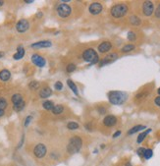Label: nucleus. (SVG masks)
<instances>
[{"mask_svg": "<svg viewBox=\"0 0 160 166\" xmlns=\"http://www.w3.org/2000/svg\"><path fill=\"white\" fill-rule=\"evenodd\" d=\"M30 29V23L26 19H22L16 24V30L18 33H26Z\"/></svg>", "mask_w": 160, "mask_h": 166, "instance_id": "1a4fd4ad", "label": "nucleus"}, {"mask_svg": "<svg viewBox=\"0 0 160 166\" xmlns=\"http://www.w3.org/2000/svg\"><path fill=\"white\" fill-rule=\"evenodd\" d=\"M56 11H57V14H58L61 18H67V17L71 15L72 9H71V7L69 6L68 4L61 3L56 7Z\"/></svg>", "mask_w": 160, "mask_h": 166, "instance_id": "39448f33", "label": "nucleus"}, {"mask_svg": "<svg viewBox=\"0 0 160 166\" xmlns=\"http://www.w3.org/2000/svg\"><path fill=\"white\" fill-rule=\"evenodd\" d=\"M129 21H130L131 25H133V26H140V24H142V20H140V18L138 16H136V15L131 16L130 19H129Z\"/></svg>", "mask_w": 160, "mask_h": 166, "instance_id": "412c9836", "label": "nucleus"}, {"mask_svg": "<svg viewBox=\"0 0 160 166\" xmlns=\"http://www.w3.org/2000/svg\"><path fill=\"white\" fill-rule=\"evenodd\" d=\"M157 93H158V95H159V97H160V88H158V90H157Z\"/></svg>", "mask_w": 160, "mask_h": 166, "instance_id": "de8ad7c7", "label": "nucleus"}, {"mask_svg": "<svg viewBox=\"0 0 160 166\" xmlns=\"http://www.w3.org/2000/svg\"><path fill=\"white\" fill-rule=\"evenodd\" d=\"M25 55V49L22 45H19L18 48H17V52L13 55V58L15 60H19V59H22Z\"/></svg>", "mask_w": 160, "mask_h": 166, "instance_id": "a211bd4d", "label": "nucleus"}, {"mask_svg": "<svg viewBox=\"0 0 160 166\" xmlns=\"http://www.w3.org/2000/svg\"><path fill=\"white\" fill-rule=\"evenodd\" d=\"M144 151H145V148H140L137 151V153H138V156H140V157H144Z\"/></svg>", "mask_w": 160, "mask_h": 166, "instance_id": "c9c22d12", "label": "nucleus"}, {"mask_svg": "<svg viewBox=\"0 0 160 166\" xmlns=\"http://www.w3.org/2000/svg\"><path fill=\"white\" fill-rule=\"evenodd\" d=\"M128 95L123 91L112 90L108 93V99L111 104L114 105H121L127 100Z\"/></svg>", "mask_w": 160, "mask_h": 166, "instance_id": "f257e3e1", "label": "nucleus"}, {"mask_svg": "<svg viewBox=\"0 0 160 166\" xmlns=\"http://www.w3.org/2000/svg\"><path fill=\"white\" fill-rule=\"evenodd\" d=\"M4 56V52H2V51H0V58H2V57Z\"/></svg>", "mask_w": 160, "mask_h": 166, "instance_id": "c03bdc74", "label": "nucleus"}, {"mask_svg": "<svg viewBox=\"0 0 160 166\" xmlns=\"http://www.w3.org/2000/svg\"><path fill=\"white\" fill-rule=\"evenodd\" d=\"M33 0H26L25 1V3H27V4H31V3H33Z\"/></svg>", "mask_w": 160, "mask_h": 166, "instance_id": "79ce46f5", "label": "nucleus"}, {"mask_svg": "<svg viewBox=\"0 0 160 166\" xmlns=\"http://www.w3.org/2000/svg\"><path fill=\"white\" fill-rule=\"evenodd\" d=\"M102 9H103V6H102L101 3L99 2H94L92 3L88 7V11H89L90 14L92 15H98V14L101 13Z\"/></svg>", "mask_w": 160, "mask_h": 166, "instance_id": "9d476101", "label": "nucleus"}, {"mask_svg": "<svg viewBox=\"0 0 160 166\" xmlns=\"http://www.w3.org/2000/svg\"><path fill=\"white\" fill-rule=\"evenodd\" d=\"M54 88H55L56 90H61L63 88V84L61 82H56L55 85H54Z\"/></svg>", "mask_w": 160, "mask_h": 166, "instance_id": "f704fd0d", "label": "nucleus"}, {"mask_svg": "<svg viewBox=\"0 0 160 166\" xmlns=\"http://www.w3.org/2000/svg\"><path fill=\"white\" fill-rule=\"evenodd\" d=\"M32 62L35 65V66L40 67V68L44 67L45 63H46V61H45V59L43 58V57L40 56V55H39V54H33V56H32Z\"/></svg>", "mask_w": 160, "mask_h": 166, "instance_id": "f8f14e48", "label": "nucleus"}, {"mask_svg": "<svg viewBox=\"0 0 160 166\" xmlns=\"http://www.w3.org/2000/svg\"><path fill=\"white\" fill-rule=\"evenodd\" d=\"M42 106L45 110H52L54 107V103L52 101H50V100H46V101H44L42 103Z\"/></svg>", "mask_w": 160, "mask_h": 166, "instance_id": "bb28decb", "label": "nucleus"}, {"mask_svg": "<svg viewBox=\"0 0 160 166\" xmlns=\"http://www.w3.org/2000/svg\"><path fill=\"white\" fill-rule=\"evenodd\" d=\"M67 85H68L69 88H71V90H73V93H75L76 95H79V90H78V88H77V86H76V84L74 83V82L72 80H67Z\"/></svg>", "mask_w": 160, "mask_h": 166, "instance_id": "5701e85b", "label": "nucleus"}, {"mask_svg": "<svg viewBox=\"0 0 160 166\" xmlns=\"http://www.w3.org/2000/svg\"><path fill=\"white\" fill-rule=\"evenodd\" d=\"M52 45V42H49V40H41V42H37L35 43H33L31 45L32 48H47V47H50Z\"/></svg>", "mask_w": 160, "mask_h": 166, "instance_id": "ddd939ff", "label": "nucleus"}, {"mask_svg": "<svg viewBox=\"0 0 160 166\" xmlns=\"http://www.w3.org/2000/svg\"><path fill=\"white\" fill-rule=\"evenodd\" d=\"M136 48V46L133 44V43H129V44H125L123 47H122L121 51L124 52V53H127V52H130V51H133L134 49Z\"/></svg>", "mask_w": 160, "mask_h": 166, "instance_id": "b1692460", "label": "nucleus"}, {"mask_svg": "<svg viewBox=\"0 0 160 166\" xmlns=\"http://www.w3.org/2000/svg\"><path fill=\"white\" fill-rule=\"evenodd\" d=\"M154 12V4L152 1H144L142 3V13L144 16L149 17Z\"/></svg>", "mask_w": 160, "mask_h": 166, "instance_id": "0eeeda50", "label": "nucleus"}, {"mask_svg": "<svg viewBox=\"0 0 160 166\" xmlns=\"http://www.w3.org/2000/svg\"><path fill=\"white\" fill-rule=\"evenodd\" d=\"M11 78V73L9 70L7 69H3L0 71V80L3 82H7L8 80H10Z\"/></svg>", "mask_w": 160, "mask_h": 166, "instance_id": "f3484780", "label": "nucleus"}, {"mask_svg": "<svg viewBox=\"0 0 160 166\" xmlns=\"http://www.w3.org/2000/svg\"><path fill=\"white\" fill-rule=\"evenodd\" d=\"M25 106H26V102H25V100H24V101L18 103V104L13 105V108H14V110H15V111L20 112V111H22L24 108H25Z\"/></svg>", "mask_w": 160, "mask_h": 166, "instance_id": "a878e982", "label": "nucleus"}, {"mask_svg": "<svg viewBox=\"0 0 160 166\" xmlns=\"http://www.w3.org/2000/svg\"><path fill=\"white\" fill-rule=\"evenodd\" d=\"M127 13H128V6L126 5L125 3L115 4V5L112 6V8L110 10L111 16L116 19H119V18H122V17L126 16Z\"/></svg>", "mask_w": 160, "mask_h": 166, "instance_id": "7ed1b4c3", "label": "nucleus"}, {"mask_svg": "<svg viewBox=\"0 0 160 166\" xmlns=\"http://www.w3.org/2000/svg\"><path fill=\"white\" fill-rule=\"evenodd\" d=\"M154 102H155V104H156L157 106L160 107V97H155V98H154Z\"/></svg>", "mask_w": 160, "mask_h": 166, "instance_id": "4c0bfd02", "label": "nucleus"}, {"mask_svg": "<svg viewBox=\"0 0 160 166\" xmlns=\"http://www.w3.org/2000/svg\"><path fill=\"white\" fill-rule=\"evenodd\" d=\"M98 112H99V114H105V112H106V108H104V107L98 108Z\"/></svg>", "mask_w": 160, "mask_h": 166, "instance_id": "58836bf2", "label": "nucleus"}, {"mask_svg": "<svg viewBox=\"0 0 160 166\" xmlns=\"http://www.w3.org/2000/svg\"><path fill=\"white\" fill-rule=\"evenodd\" d=\"M117 122H118V119L114 115H107L103 119V125L106 127H114Z\"/></svg>", "mask_w": 160, "mask_h": 166, "instance_id": "9b49d317", "label": "nucleus"}, {"mask_svg": "<svg viewBox=\"0 0 160 166\" xmlns=\"http://www.w3.org/2000/svg\"><path fill=\"white\" fill-rule=\"evenodd\" d=\"M150 132H151V129H147L146 131H144V132H142L140 135H138V139H137V143L138 144H140V143H142L144 142V139H145V137L148 135Z\"/></svg>", "mask_w": 160, "mask_h": 166, "instance_id": "4be33fe9", "label": "nucleus"}, {"mask_svg": "<svg viewBox=\"0 0 160 166\" xmlns=\"http://www.w3.org/2000/svg\"><path fill=\"white\" fill-rule=\"evenodd\" d=\"M127 37H128V39L130 40V42H135V40L137 39V35H136L134 32H129Z\"/></svg>", "mask_w": 160, "mask_h": 166, "instance_id": "2f4dec72", "label": "nucleus"}, {"mask_svg": "<svg viewBox=\"0 0 160 166\" xmlns=\"http://www.w3.org/2000/svg\"><path fill=\"white\" fill-rule=\"evenodd\" d=\"M3 4H4V1H0V7L3 6Z\"/></svg>", "mask_w": 160, "mask_h": 166, "instance_id": "a18cd8bd", "label": "nucleus"}, {"mask_svg": "<svg viewBox=\"0 0 160 166\" xmlns=\"http://www.w3.org/2000/svg\"><path fill=\"white\" fill-rule=\"evenodd\" d=\"M152 155H153V151H152V150H150V148H145V151L144 153V157L145 158V159H149V158L152 157Z\"/></svg>", "mask_w": 160, "mask_h": 166, "instance_id": "c85d7f7f", "label": "nucleus"}, {"mask_svg": "<svg viewBox=\"0 0 160 166\" xmlns=\"http://www.w3.org/2000/svg\"><path fill=\"white\" fill-rule=\"evenodd\" d=\"M67 128L69 130H76L79 128V124L77 122H70V123H68V125H67Z\"/></svg>", "mask_w": 160, "mask_h": 166, "instance_id": "c756f323", "label": "nucleus"}, {"mask_svg": "<svg viewBox=\"0 0 160 166\" xmlns=\"http://www.w3.org/2000/svg\"><path fill=\"white\" fill-rule=\"evenodd\" d=\"M83 58L85 61L88 62L90 64H96L99 62V57L98 54L96 53L94 49L92 48H87L83 51Z\"/></svg>", "mask_w": 160, "mask_h": 166, "instance_id": "20e7f679", "label": "nucleus"}, {"mask_svg": "<svg viewBox=\"0 0 160 166\" xmlns=\"http://www.w3.org/2000/svg\"><path fill=\"white\" fill-rule=\"evenodd\" d=\"M63 110H64L63 105L58 104V105H54L53 109H52V112H53V114L58 115V114H61V113L63 112Z\"/></svg>", "mask_w": 160, "mask_h": 166, "instance_id": "393cba45", "label": "nucleus"}, {"mask_svg": "<svg viewBox=\"0 0 160 166\" xmlns=\"http://www.w3.org/2000/svg\"><path fill=\"white\" fill-rule=\"evenodd\" d=\"M154 15L157 19H160V3L158 4L156 10H155V12H154Z\"/></svg>", "mask_w": 160, "mask_h": 166, "instance_id": "e433bc0d", "label": "nucleus"}, {"mask_svg": "<svg viewBox=\"0 0 160 166\" xmlns=\"http://www.w3.org/2000/svg\"><path fill=\"white\" fill-rule=\"evenodd\" d=\"M32 120H33V116H32V115H28V116L26 118L25 122H24V125H25V127H28V125H30L31 122H32Z\"/></svg>", "mask_w": 160, "mask_h": 166, "instance_id": "72a5a7b5", "label": "nucleus"}, {"mask_svg": "<svg viewBox=\"0 0 160 166\" xmlns=\"http://www.w3.org/2000/svg\"><path fill=\"white\" fill-rule=\"evenodd\" d=\"M117 58H118V54H117L116 52H112V53L107 54L104 58H102L98 62V65H99V67H102V66H104V65L110 64L112 62L115 61Z\"/></svg>", "mask_w": 160, "mask_h": 166, "instance_id": "6e6552de", "label": "nucleus"}, {"mask_svg": "<svg viewBox=\"0 0 160 166\" xmlns=\"http://www.w3.org/2000/svg\"><path fill=\"white\" fill-rule=\"evenodd\" d=\"M126 166H133L132 164H131L130 162H128V163H126Z\"/></svg>", "mask_w": 160, "mask_h": 166, "instance_id": "49530a36", "label": "nucleus"}, {"mask_svg": "<svg viewBox=\"0 0 160 166\" xmlns=\"http://www.w3.org/2000/svg\"><path fill=\"white\" fill-rule=\"evenodd\" d=\"M28 88L32 90H37L39 88V83L37 81H32L28 84Z\"/></svg>", "mask_w": 160, "mask_h": 166, "instance_id": "cd10ccee", "label": "nucleus"}, {"mask_svg": "<svg viewBox=\"0 0 160 166\" xmlns=\"http://www.w3.org/2000/svg\"><path fill=\"white\" fill-rule=\"evenodd\" d=\"M146 127L144 126V125H136V126H134L133 128H131L130 130L128 131V135H133L135 133H137V132H140L142 131V130H144Z\"/></svg>", "mask_w": 160, "mask_h": 166, "instance_id": "aec40b11", "label": "nucleus"}, {"mask_svg": "<svg viewBox=\"0 0 160 166\" xmlns=\"http://www.w3.org/2000/svg\"><path fill=\"white\" fill-rule=\"evenodd\" d=\"M82 146H83L82 139L78 136H74L70 139V141H69L68 146H67V151H68L70 154L77 153L78 151H80V150L82 148Z\"/></svg>", "mask_w": 160, "mask_h": 166, "instance_id": "f03ea898", "label": "nucleus"}, {"mask_svg": "<svg viewBox=\"0 0 160 166\" xmlns=\"http://www.w3.org/2000/svg\"><path fill=\"white\" fill-rule=\"evenodd\" d=\"M149 95H150V90L144 88L140 91H138L137 95H136V97H135V99L136 100H144L148 97Z\"/></svg>", "mask_w": 160, "mask_h": 166, "instance_id": "4468645a", "label": "nucleus"}, {"mask_svg": "<svg viewBox=\"0 0 160 166\" xmlns=\"http://www.w3.org/2000/svg\"><path fill=\"white\" fill-rule=\"evenodd\" d=\"M47 152V148L43 144H37L33 148V154L37 158H42L46 155Z\"/></svg>", "mask_w": 160, "mask_h": 166, "instance_id": "423d86ee", "label": "nucleus"}, {"mask_svg": "<svg viewBox=\"0 0 160 166\" xmlns=\"http://www.w3.org/2000/svg\"><path fill=\"white\" fill-rule=\"evenodd\" d=\"M11 101L13 103V105H16V104H18V103L24 101V99H23V97L20 95V93H15V95H12Z\"/></svg>", "mask_w": 160, "mask_h": 166, "instance_id": "6ab92c4d", "label": "nucleus"}, {"mask_svg": "<svg viewBox=\"0 0 160 166\" xmlns=\"http://www.w3.org/2000/svg\"><path fill=\"white\" fill-rule=\"evenodd\" d=\"M3 115H4V110L0 108V117H2Z\"/></svg>", "mask_w": 160, "mask_h": 166, "instance_id": "a19ab883", "label": "nucleus"}, {"mask_svg": "<svg viewBox=\"0 0 160 166\" xmlns=\"http://www.w3.org/2000/svg\"><path fill=\"white\" fill-rule=\"evenodd\" d=\"M39 95L41 98H47L52 95V90L49 86H43L42 88H40Z\"/></svg>", "mask_w": 160, "mask_h": 166, "instance_id": "dca6fc26", "label": "nucleus"}, {"mask_svg": "<svg viewBox=\"0 0 160 166\" xmlns=\"http://www.w3.org/2000/svg\"><path fill=\"white\" fill-rule=\"evenodd\" d=\"M37 17H39V18L42 17V13H41V12H39V13H37Z\"/></svg>", "mask_w": 160, "mask_h": 166, "instance_id": "37998d69", "label": "nucleus"}, {"mask_svg": "<svg viewBox=\"0 0 160 166\" xmlns=\"http://www.w3.org/2000/svg\"><path fill=\"white\" fill-rule=\"evenodd\" d=\"M7 105H8V103H7V100L5 99V98L0 97V108L4 110L7 107Z\"/></svg>", "mask_w": 160, "mask_h": 166, "instance_id": "7c9ffc66", "label": "nucleus"}, {"mask_svg": "<svg viewBox=\"0 0 160 166\" xmlns=\"http://www.w3.org/2000/svg\"><path fill=\"white\" fill-rule=\"evenodd\" d=\"M120 135H121V131H117L116 133L114 134V135H113V136H112V137H113V138L115 139V138H117V137H119V136H120Z\"/></svg>", "mask_w": 160, "mask_h": 166, "instance_id": "ea45409f", "label": "nucleus"}, {"mask_svg": "<svg viewBox=\"0 0 160 166\" xmlns=\"http://www.w3.org/2000/svg\"><path fill=\"white\" fill-rule=\"evenodd\" d=\"M112 48V43L110 42H102L98 45V51L100 53H106Z\"/></svg>", "mask_w": 160, "mask_h": 166, "instance_id": "2eb2a0df", "label": "nucleus"}, {"mask_svg": "<svg viewBox=\"0 0 160 166\" xmlns=\"http://www.w3.org/2000/svg\"><path fill=\"white\" fill-rule=\"evenodd\" d=\"M66 70L68 73H72V72H74L76 70V65L71 63V64H68V66L66 67Z\"/></svg>", "mask_w": 160, "mask_h": 166, "instance_id": "473e14b6", "label": "nucleus"}]
</instances>
